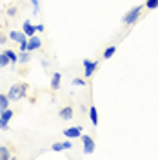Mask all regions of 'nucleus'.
Listing matches in <instances>:
<instances>
[{"instance_id": "nucleus-6", "label": "nucleus", "mask_w": 158, "mask_h": 160, "mask_svg": "<svg viewBox=\"0 0 158 160\" xmlns=\"http://www.w3.org/2000/svg\"><path fill=\"white\" fill-rule=\"evenodd\" d=\"M64 135H66L67 138H80V137H82V128H80V126L66 128V129H64Z\"/></svg>"}, {"instance_id": "nucleus-13", "label": "nucleus", "mask_w": 158, "mask_h": 160, "mask_svg": "<svg viewBox=\"0 0 158 160\" xmlns=\"http://www.w3.org/2000/svg\"><path fill=\"white\" fill-rule=\"evenodd\" d=\"M31 60V51H20L18 53V64H27Z\"/></svg>"}, {"instance_id": "nucleus-22", "label": "nucleus", "mask_w": 158, "mask_h": 160, "mask_svg": "<svg viewBox=\"0 0 158 160\" xmlns=\"http://www.w3.org/2000/svg\"><path fill=\"white\" fill-rule=\"evenodd\" d=\"M51 149H53V151H57V153H58V151H64V146H62L60 142H55V144L51 146Z\"/></svg>"}, {"instance_id": "nucleus-25", "label": "nucleus", "mask_w": 158, "mask_h": 160, "mask_svg": "<svg viewBox=\"0 0 158 160\" xmlns=\"http://www.w3.org/2000/svg\"><path fill=\"white\" fill-rule=\"evenodd\" d=\"M0 129L7 131V129H9V122H0Z\"/></svg>"}, {"instance_id": "nucleus-15", "label": "nucleus", "mask_w": 158, "mask_h": 160, "mask_svg": "<svg viewBox=\"0 0 158 160\" xmlns=\"http://www.w3.org/2000/svg\"><path fill=\"white\" fill-rule=\"evenodd\" d=\"M0 118H2V122H9V120L13 118V109L7 108L6 111H2V113H0Z\"/></svg>"}, {"instance_id": "nucleus-21", "label": "nucleus", "mask_w": 158, "mask_h": 160, "mask_svg": "<svg viewBox=\"0 0 158 160\" xmlns=\"http://www.w3.org/2000/svg\"><path fill=\"white\" fill-rule=\"evenodd\" d=\"M31 2V6H33V13L35 15H38V11H40V2L38 0H29Z\"/></svg>"}, {"instance_id": "nucleus-7", "label": "nucleus", "mask_w": 158, "mask_h": 160, "mask_svg": "<svg viewBox=\"0 0 158 160\" xmlns=\"http://www.w3.org/2000/svg\"><path fill=\"white\" fill-rule=\"evenodd\" d=\"M40 46H42V38H40V37L33 35V37L27 38V51H37Z\"/></svg>"}, {"instance_id": "nucleus-5", "label": "nucleus", "mask_w": 158, "mask_h": 160, "mask_svg": "<svg viewBox=\"0 0 158 160\" xmlns=\"http://www.w3.org/2000/svg\"><path fill=\"white\" fill-rule=\"evenodd\" d=\"M9 40L18 42V44H26L27 42V35L24 31H9Z\"/></svg>"}, {"instance_id": "nucleus-26", "label": "nucleus", "mask_w": 158, "mask_h": 160, "mask_svg": "<svg viewBox=\"0 0 158 160\" xmlns=\"http://www.w3.org/2000/svg\"><path fill=\"white\" fill-rule=\"evenodd\" d=\"M6 40H7V38H6V37H4V35H2V33H0V44H2V46H4V44H6Z\"/></svg>"}, {"instance_id": "nucleus-4", "label": "nucleus", "mask_w": 158, "mask_h": 160, "mask_svg": "<svg viewBox=\"0 0 158 160\" xmlns=\"http://www.w3.org/2000/svg\"><path fill=\"white\" fill-rule=\"evenodd\" d=\"M98 68V60H84V69H86V78L89 77H93L95 75V71Z\"/></svg>"}, {"instance_id": "nucleus-19", "label": "nucleus", "mask_w": 158, "mask_h": 160, "mask_svg": "<svg viewBox=\"0 0 158 160\" xmlns=\"http://www.w3.org/2000/svg\"><path fill=\"white\" fill-rule=\"evenodd\" d=\"M146 8H147V9H156L158 0H146Z\"/></svg>"}, {"instance_id": "nucleus-14", "label": "nucleus", "mask_w": 158, "mask_h": 160, "mask_svg": "<svg viewBox=\"0 0 158 160\" xmlns=\"http://www.w3.org/2000/svg\"><path fill=\"white\" fill-rule=\"evenodd\" d=\"M4 53L7 55V58L11 60V64H13V66H15V64H18V53H15L13 49H6Z\"/></svg>"}, {"instance_id": "nucleus-24", "label": "nucleus", "mask_w": 158, "mask_h": 160, "mask_svg": "<svg viewBox=\"0 0 158 160\" xmlns=\"http://www.w3.org/2000/svg\"><path fill=\"white\" fill-rule=\"evenodd\" d=\"M17 15V8L13 6V8H7V17H15Z\"/></svg>"}, {"instance_id": "nucleus-2", "label": "nucleus", "mask_w": 158, "mask_h": 160, "mask_svg": "<svg viewBox=\"0 0 158 160\" xmlns=\"http://www.w3.org/2000/svg\"><path fill=\"white\" fill-rule=\"evenodd\" d=\"M140 15H142V6H136V8H133L131 11H127V13L124 15L122 22H124L126 26H133V24L140 18Z\"/></svg>"}, {"instance_id": "nucleus-12", "label": "nucleus", "mask_w": 158, "mask_h": 160, "mask_svg": "<svg viewBox=\"0 0 158 160\" xmlns=\"http://www.w3.org/2000/svg\"><path fill=\"white\" fill-rule=\"evenodd\" d=\"M9 104H11L9 97H7V95H2V93H0V113L7 109V108H9Z\"/></svg>"}, {"instance_id": "nucleus-20", "label": "nucleus", "mask_w": 158, "mask_h": 160, "mask_svg": "<svg viewBox=\"0 0 158 160\" xmlns=\"http://www.w3.org/2000/svg\"><path fill=\"white\" fill-rule=\"evenodd\" d=\"M71 84H73V86H77V88H86V80H82V78H73Z\"/></svg>"}, {"instance_id": "nucleus-27", "label": "nucleus", "mask_w": 158, "mask_h": 160, "mask_svg": "<svg viewBox=\"0 0 158 160\" xmlns=\"http://www.w3.org/2000/svg\"><path fill=\"white\" fill-rule=\"evenodd\" d=\"M46 29V28H44V24H38V26H37V31H44Z\"/></svg>"}, {"instance_id": "nucleus-28", "label": "nucleus", "mask_w": 158, "mask_h": 160, "mask_svg": "<svg viewBox=\"0 0 158 160\" xmlns=\"http://www.w3.org/2000/svg\"><path fill=\"white\" fill-rule=\"evenodd\" d=\"M0 122H2V118H0Z\"/></svg>"}, {"instance_id": "nucleus-3", "label": "nucleus", "mask_w": 158, "mask_h": 160, "mask_svg": "<svg viewBox=\"0 0 158 160\" xmlns=\"http://www.w3.org/2000/svg\"><path fill=\"white\" fill-rule=\"evenodd\" d=\"M80 138H82L84 153H86V155H91V153L95 151V148H96V144H95V140H93V137H91V135H82Z\"/></svg>"}, {"instance_id": "nucleus-1", "label": "nucleus", "mask_w": 158, "mask_h": 160, "mask_svg": "<svg viewBox=\"0 0 158 160\" xmlns=\"http://www.w3.org/2000/svg\"><path fill=\"white\" fill-rule=\"evenodd\" d=\"M27 84L26 82H18V84H13L7 91V97H9L11 102H17V100H22L26 95H27Z\"/></svg>"}, {"instance_id": "nucleus-11", "label": "nucleus", "mask_w": 158, "mask_h": 160, "mask_svg": "<svg viewBox=\"0 0 158 160\" xmlns=\"http://www.w3.org/2000/svg\"><path fill=\"white\" fill-rule=\"evenodd\" d=\"M89 120H91V124H93L95 128L98 126V111H96L95 106H91V108H89Z\"/></svg>"}, {"instance_id": "nucleus-17", "label": "nucleus", "mask_w": 158, "mask_h": 160, "mask_svg": "<svg viewBox=\"0 0 158 160\" xmlns=\"http://www.w3.org/2000/svg\"><path fill=\"white\" fill-rule=\"evenodd\" d=\"M0 158H2V160H9V158H11L9 148H6V146H0Z\"/></svg>"}, {"instance_id": "nucleus-9", "label": "nucleus", "mask_w": 158, "mask_h": 160, "mask_svg": "<svg viewBox=\"0 0 158 160\" xmlns=\"http://www.w3.org/2000/svg\"><path fill=\"white\" fill-rule=\"evenodd\" d=\"M73 113H75V111H73L71 106H66V108H62V109L58 111V115H60V118L62 120H71L73 118Z\"/></svg>"}, {"instance_id": "nucleus-18", "label": "nucleus", "mask_w": 158, "mask_h": 160, "mask_svg": "<svg viewBox=\"0 0 158 160\" xmlns=\"http://www.w3.org/2000/svg\"><path fill=\"white\" fill-rule=\"evenodd\" d=\"M11 64V60L7 58V55L6 53H0V68H7Z\"/></svg>"}, {"instance_id": "nucleus-8", "label": "nucleus", "mask_w": 158, "mask_h": 160, "mask_svg": "<svg viewBox=\"0 0 158 160\" xmlns=\"http://www.w3.org/2000/svg\"><path fill=\"white\" fill-rule=\"evenodd\" d=\"M22 31H24V33L27 35V38H29V37H33V35L37 33V26H33L29 20H26V22L22 24Z\"/></svg>"}, {"instance_id": "nucleus-16", "label": "nucleus", "mask_w": 158, "mask_h": 160, "mask_svg": "<svg viewBox=\"0 0 158 160\" xmlns=\"http://www.w3.org/2000/svg\"><path fill=\"white\" fill-rule=\"evenodd\" d=\"M115 53H116V46H109V48H106V51H104V60H109Z\"/></svg>"}, {"instance_id": "nucleus-23", "label": "nucleus", "mask_w": 158, "mask_h": 160, "mask_svg": "<svg viewBox=\"0 0 158 160\" xmlns=\"http://www.w3.org/2000/svg\"><path fill=\"white\" fill-rule=\"evenodd\" d=\"M62 146H64V149H71V148H73V142H71V138L66 140V142H62Z\"/></svg>"}, {"instance_id": "nucleus-10", "label": "nucleus", "mask_w": 158, "mask_h": 160, "mask_svg": "<svg viewBox=\"0 0 158 160\" xmlns=\"http://www.w3.org/2000/svg\"><path fill=\"white\" fill-rule=\"evenodd\" d=\"M60 82H62V73H53V77H51V89L53 91L60 89Z\"/></svg>"}]
</instances>
